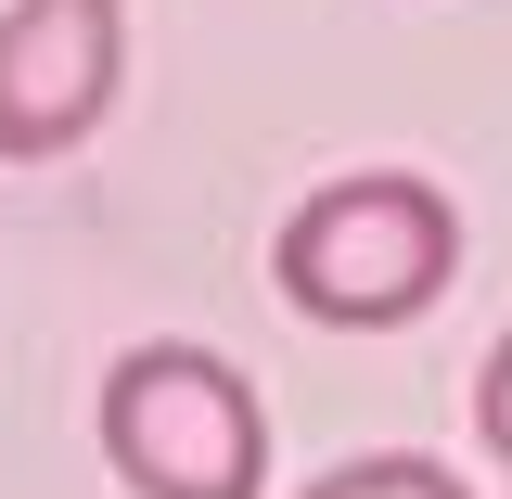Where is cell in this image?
Here are the masks:
<instances>
[{
  "label": "cell",
  "mask_w": 512,
  "mask_h": 499,
  "mask_svg": "<svg viewBox=\"0 0 512 499\" xmlns=\"http://www.w3.org/2000/svg\"><path fill=\"white\" fill-rule=\"evenodd\" d=\"M448 269H461V205L436 180H410V167L320 180L269 244V282L320 333H397V320H423L448 295Z\"/></svg>",
  "instance_id": "cell-1"
},
{
  "label": "cell",
  "mask_w": 512,
  "mask_h": 499,
  "mask_svg": "<svg viewBox=\"0 0 512 499\" xmlns=\"http://www.w3.org/2000/svg\"><path fill=\"white\" fill-rule=\"evenodd\" d=\"M103 461L128 499H256L269 487V410L218 346H128L103 372Z\"/></svg>",
  "instance_id": "cell-2"
},
{
  "label": "cell",
  "mask_w": 512,
  "mask_h": 499,
  "mask_svg": "<svg viewBox=\"0 0 512 499\" xmlns=\"http://www.w3.org/2000/svg\"><path fill=\"white\" fill-rule=\"evenodd\" d=\"M128 77V0H13L0 13V154L52 167L116 116Z\"/></svg>",
  "instance_id": "cell-3"
},
{
  "label": "cell",
  "mask_w": 512,
  "mask_h": 499,
  "mask_svg": "<svg viewBox=\"0 0 512 499\" xmlns=\"http://www.w3.org/2000/svg\"><path fill=\"white\" fill-rule=\"evenodd\" d=\"M308 499H474L448 461H423V448H359V461H333Z\"/></svg>",
  "instance_id": "cell-4"
},
{
  "label": "cell",
  "mask_w": 512,
  "mask_h": 499,
  "mask_svg": "<svg viewBox=\"0 0 512 499\" xmlns=\"http://www.w3.org/2000/svg\"><path fill=\"white\" fill-rule=\"evenodd\" d=\"M474 436H487V461L512 474V333L487 346V372H474Z\"/></svg>",
  "instance_id": "cell-5"
}]
</instances>
